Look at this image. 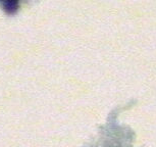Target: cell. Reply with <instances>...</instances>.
<instances>
[{
	"mask_svg": "<svg viewBox=\"0 0 156 147\" xmlns=\"http://www.w3.org/2000/svg\"><path fill=\"white\" fill-rule=\"evenodd\" d=\"M0 1L5 2V8L8 13H13L17 8V1L19 0H0Z\"/></svg>",
	"mask_w": 156,
	"mask_h": 147,
	"instance_id": "cell-2",
	"label": "cell"
},
{
	"mask_svg": "<svg viewBox=\"0 0 156 147\" xmlns=\"http://www.w3.org/2000/svg\"><path fill=\"white\" fill-rule=\"evenodd\" d=\"M117 113L108 120L81 147H137L136 132L119 120Z\"/></svg>",
	"mask_w": 156,
	"mask_h": 147,
	"instance_id": "cell-1",
	"label": "cell"
}]
</instances>
